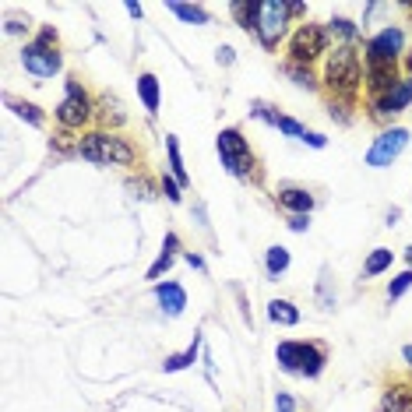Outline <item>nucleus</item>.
Returning <instances> with one entry per match:
<instances>
[{
  "label": "nucleus",
  "instance_id": "1",
  "mask_svg": "<svg viewBox=\"0 0 412 412\" xmlns=\"http://www.w3.org/2000/svg\"><path fill=\"white\" fill-rule=\"evenodd\" d=\"M78 155L88 159V162H99V166H131L134 162V148L123 138H116V134H88V138H81Z\"/></svg>",
  "mask_w": 412,
  "mask_h": 412
},
{
  "label": "nucleus",
  "instance_id": "2",
  "mask_svg": "<svg viewBox=\"0 0 412 412\" xmlns=\"http://www.w3.org/2000/svg\"><path fill=\"white\" fill-rule=\"evenodd\" d=\"M279 363H282V370L317 377L321 367H325V349L310 346V342H282L279 346Z\"/></svg>",
  "mask_w": 412,
  "mask_h": 412
},
{
  "label": "nucleus",
  "instance_id": "3",
  "mask_svg": "<svg viewBox=\"0 0 412 412\" xmlns=\"http://www.w3.org/2000/svg\"><path fill=\"white\" fill-rule=\"evenodd\" d=\"M325 78H328V85H332L335 92H346V95H349V92L360 85V53H356L353 46H339V49L328 56Z\"/></svg>",
  "mask_w": 412,
  "mask_h": 412
},
{
  "label": "nucleus",
  "instance_id": "4",
  "mask_svg": "<svg viewBox=\"0 0 412 412\" xmlns=\"http://www.w3.org/2000/svg\"><path fill=\"white\" fill-rule=\"evenodd\" d=\"M219 155H222V166H226L233 176H247L250 166H254L250 145L243 141L240 131H222V134H219Z\"/></svg>",
  "mask_w": 412,
  "mask_h": 412
},
{
  "label": "nucleus",
  "instance_id": "5",
  "mask_svg": "<svg viewBox=\"0 0 412 412\" xmlns=\"http://www.w3.org/2000/svg\"><path fill=\"white\" fill-rule=\"evenodd\" d=\"M289 11H293V7L282 4V0H258V25H254V28H258V35H261L265 46H275V42H279Z\"/></svg>",
  "mask_w": 412,
  "mask_h": 412
},
{
  "label": "nucleus",
  "instance_id": "6",
  "mask_svg": "<svg viewBox=\"0 0 412 412\" xmlns=\"http://www.w3.org/2000/svg\"><path fill=\"white\" fill-rule=\"evenodd\" d=\"M406 141H409V131H402V127H392V131H384V134L374 141V148L367 152V162H370L374 169H384V166H392V162L402 155Z\"/></svg>",
  "mask_w": 412,
  "mask_h": 412
},
{
  "label": "nucleus",
  "instance_id": "7",
  "mask_svg": "<svg viewBox=\"0 0 412 412\" xmlns=\"http://www.w3.org/2000/svg\"><path fill=\"white\" fill-rule=\"evenodd\" d=\"M21 63L25 71H32L35 78H53L60 71V53L49 46V42H32L21 49Z\"/></svg>",
  "mask_w": 412,
  "mask_h": 412
},
{
  "label": "nucleus",
  "instance_id": "8",
  "mask_svg": "<svg viewBox=\"0 0 412 412\" xmlns=\"http://www.w3.org/2000/svg\"><path fill=\"white\" fill-rule=\"evenodd\" d=\"M88 113H92V102H88V95L71 81L67 85V95H63V102L56 106V116H60V123L63 127H81L85 120H88Z\"/></svg>",
  "mask_w": 412,
  "mask_h": 412
},
{
  "label": "nucleus",
  "instance_id": "9",
  "mask_svg": "<svg viewBox=\"0 0 412 412\" xmlns=\"http://www.w3.org/2000/svg\"><path fill=\"white\" fill-rule=\"evenodd\" d=\"M293 60H300V63H310V60H317L321 53H325V32L317 28V25H303L296 35H293Z\"/></svg>",
  "mask_w": 412,
  "mask_h": 412
},
{
  "label": "nucleus",
  "instance_id": "10",
  "mask_svg": "<svg viewBox=\"0 0 412 412\" xmlns=\"http://www.w3.org/2000/svg\"><path fill=\"white\" fill-rule=\"evenodd\" d=\"M399 49H402V28H384V32H377L370 39L367 56H370V63H395Z\"/></svg>",
  "mask_w": 412,
  "mask_h": 412
},
{
  "label": "nucleus",
  "instance_id": "11",
  "mask_svg": "<svg viewBox=\"0 0 412 412\" xmlns=\"http://www.w3.org/2000/svg\"><path fill=\"white\" fill-rule=\"evenodd\" d=\"M412 102V78H406V81H399L392 92H384L381 99H377V113L384 116V113H399V109H406Z\"/></svg>",
  "mask_w": 412,
  "mask_h": 412
},
{
  "label": "nucleus",
  "instance_id": "12",
  "mask_svg": "<svg viewBox=\"0 0 412 412\" xmlns=\"http://www.w3.org/2000/svg\"><path fill=\"white\" fill-rule=\"evenodd\" d=\"M155 296H159V303H162V310H166L169 317L183 314V307H187V293H183L176 282H159V286H155Z\"/></svg>",
  "mask_w": 412,
  "mask_h": 412
},
{
  "label": "nucleus",
  "instance_id": "13",
  "mask_svg": "<svg viewBox=\"0 0 412 412\" xmlns=\"http://www.w3.org/2000/svg\"><path fill=\"white\" fill-rule=\"evenodd\" d=\"M279 205L289 208V212H296V215H307V212L314 208V198H310L303 187H286V190L279 194Z\"/></svg>",
  "mask_w": 412,
  "mask_h": 412
},
{
  "label": "nucleus",
  "instance_id": "14",
  "mask_svg": "<svg viewBox=\"0 0 412 412\" xmlns=\"http://www.w3.org/2000/svg\"><path fill=\"white\" fill-rule=\"evenodd\" d=\"M399 81H395V63H370V88H377V92H392Z\"/></svg>",
  "mask_w": 412,
  "mask_h": 412
},
{
  "label": "nucleus",
  "instance_id": "15",
  "mask_svg": "<svg viewBox=\"0 0 412 412\" xmlns=\"http://www.w3.org/2000/svg\"><path fill=\"white\" fill-rule=\"evenodd\" d=\"M268 317H272L275 325H296V321H300V310H296L289 300H272V303H268Z\"/></svg>",
  "mask_w": 412,
  "mask_h": 412
},
{
  "label": "nucleus",
  "instance_id": "16",
  "mask_svg": "<svg viewBox=\"0 0 412 412\" xmlns=\"http://www.w3.org/2000/svg\"><path fill=\"white\" fill-rule=\"evenodd\" d=\"M138 92H141V102H145V109H159V81H155V74H141L138 78Z\"/></svg>",
  "mask_w": 412,
  "mask_h": 412
},
{
  "label": "nucleus",
  "instance_id": "17",
  "mask_svg": "<svg viewBox=\"0 0 412 412\" xmlns=\"http://www.w3.org/2000/svg\"><path fill=\"white\" fill-rule=\"evenodd\" d=\"M176 247H180V240L169 233V236H166V247H162V254H159V261L148 268V279H159V275H162V272L173 265V258H176Z\"/></svg>",
  "mask_w": 412,
  "mask_h": 412
},
{
  "label": "nucleus",
  "instance_id": "18",
  "mask_svg": "<svg viewBox=\"0 0 412 412\" xmlns=\"http://www.w3.org/2000/svg\"><path fill=\"white\" fill-rule=\"evenodd\" d=\"M166 152H169V166H173V176H176V183H180V187H187V169H183L180 145H176V138H173V134L166 138Z\"/></svg>",
  "mask_w": 412,
  "mask_h": 412
},
{
  "label": "nucleus",
  "instance_id": "19",
  "mask_svg": "<svg viewBox=\"0 0 412 412\" xmlns=\"http://www.w3.org/2000/svg\"><path fill=\"white\" fill-rule=\"evenodd\" d=\"M384 409L388 412H412V388H395V392L384 399Z\"/></svg>",
  "mask_w": 412,
  "mask_h": 412
},
{
  "label": "nucleus",
  "instance_id": "20",
  "mask_svg": "<svg viewBox=\"0 0 412 412\" xmlns=\"http://www.w3.org/2000/svg\"><path fill=\"white\" fill-rule=\"evenodd\" d=\"M169 11L183 21H198V25H208V11L205 7H194V4H169Z\"/></svg>",
  "mask_w": 412,
  "mask_h": 412
},
{
  "label": "nucleus",
  "instance_id": "21",
  "mask_svg": "<svg viewBox=\"0 0 412 412\" xmlns=\"http://www.w3.org/2000/svg\"><path fill=\"white\" fill-rule=\"evenodd\" d=\"M286 268H289L286 247H272V250H268V275H279V272H286Z\"/></svg>",
  "mask_w": 412,
  "mask_h": 412
},
{
  "label": "nucleus",
  "instance_id": "22",
  "mask_svg": "<svg viewBox=\"0 0 412 412\" xmlns=\"http://www.w3.org/2000/svg\"><path fill=\"white\" fill-rule=\"evenodd\" d=\"M384 268H392V250H374L367 258V275H381Z\"/></svg>",
  "mask_w": 412,
  "mask_h": 412
},
{
  "label": "nucleus",
  "instance_id": "23",
  "mask_svg": "<svg viewBox=\"0 0 412 412\" xmlns=\"http://www.w3.org/2000/svg\"><path fill=\"white\" fill-rule=\"evenodd\" d=\"M11 109H14V113H18L21 120H28L32 127H42V113H39V109H35L32 102H11Z\"/></svg>",
  "mask_w": 412,
  "mask_h": 412
},
{
  "label": "nucleus",
  "instance_id": "24",
  "mask_svg": "<svg viewBox=\"0 0 412 412\" xmlns=\"http://www.w3.org/2000/svg\"><path fill=\"white\" fill-rule=\"evenodd\" d=\"M194 356H198V339H194V346H190L187 353H180V356H169L162 367H166V370H183L187 363H194Z\"/></svg>",
  "mask_w": 412,
  "mask_h": 412
},
{
  "label": "nucleus",
  "instance_id": "25",
  "mask_svg": "<svg viewBox=\"0 0 412 412\" xmlns=\"http://www.w3.org/2000/svg\"><path fill=\"white\" fill-rule=\"evenodd\" d=\"M409 286H412V272H402V275H399V279L392 282V289H388V296L395 300V296H402V293H406Z\"/></svg>",
  "mask_w": 412,
  "mask_h": 412
},
{
  "label": "nucleus",
  "instance_id": "26",
  "mask_svg": "<svg viewBox=\"0 0 412 412\" xmlns=\"http://www.w3.org/2000/svg\"><path fill=\"white\" fill-rule=\"evenodd\" d=\"M279 131H286V134H293V138H307V131L296 123V120H289V116H279V123H275Z\"/></svg>",
  "mask_w": 412,
  "mask_h": 412
},
{
  "label": "nucleus",
  "instance_id": "27",
  "mask_svg": "<svg viewBox=\"0 0 412 412\" xmlns=\"http://www.w3.org/2000/svg\"><path fill=\"white\" fill-rule=\"evenodd\" d=\"M332 32H339V35H346V39H353V35H356V28H353V21H346V18H339V21H332Z\"/></svg>",
  "mask_w": 412,
  "mask_h": 412
},
{
  "label": "nucleus",
  "instance_id": "28",
  "mask_svg": "<svg viewBox=\"0 0 412 412\" xmlns=\"http://www.w3.org/2000/svg\"><path fill=\"white\" fill-rule=\"evenodd\" d=\"M162 190H166L169 201H180V183L176 180H162Z\"/></svg>",
  "mask_w": 412,
  "mask_h": 412
},
{
  "label": "nucleus",
  "instance_id": "29",
  "mask_svg": "<svg viewBox=\"0 0 412 412\" xmlns=\"http://www.w3.org/2000/svg\"><path fill=\"white\" fill-rule=\"evenodd\" d=\"M307 226H310V222H307V215H293V219H289V229H296V233H303Z\"/></svg>",
  "mask_w": 412,
  "mask_h": 412
},
{
  "label": "nucleus",
  "instance_id": "30",
  "mask_svg": "<svg viewBox=\"0 0 412 412\" xmlns=\"http://www.w3.org/2000/svg\"><path fill=\"white\" fill-rule=\"evenodd\" d=\"M275 412H293V399L289 395H279L275 399Z\"/></svg>",
  "mask_w": 412,
  "mask_h": 412
},
{
  "label": "nucleus",
  "instance_id": "31",
  "mask_svg": "<svg viewBox=\"0 0 412 412\" xmlns=\"http://www.w3.org/2000/svg\"><path fill=\"white\" fill-rule=\"evenodd\" d=\"M293 78H296V85H303V88H310L314 81H310V74H303V71H293Z\"/></svg>",
  "mask_w": 412,
  "mask_h": 412
},
{
  "label": "nucleus",
  "instance_id": "32",
  "mask_svg": "<svg viewBox=\"0 0 412 412\" xmlns=\"http://www.w3.org/2000/svg\"><path fill=\"white\" fill-rule=\"evenodd\" d=\"M406 360H409V363H412V346H409V349H406Z\"/></svg>",
  "mask_w": 412,
  "mask_h": 412
},
{
  "label": "nucleus",
  "instance_id": "33",
  "mask_svg": "<svg viewBox=\"0 0 412 412\" xmlns=\"http://www.w3.org/2000/svg\"><path fill=\"white\" fill-rule=\"evenodd\" d=\"M409 265H412V250H409Z\"/></svg>",
  "mask_w": 412,
  "mask_h": 412
}]
</instances>
